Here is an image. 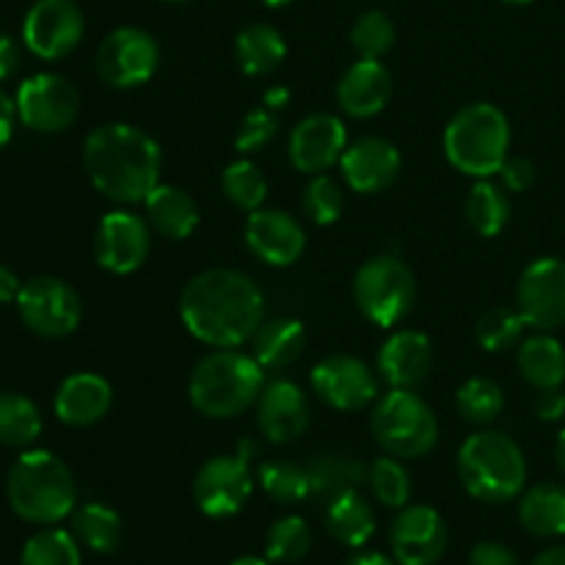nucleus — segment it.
<instances>
[{
	"mask_svg": "<svg viewBox=\"0 0 565 565\" xmlns=\"http://www.w3.org/2000/svg\"><path fill=\"white\" fill-rule=\"evenodd\" d=\"M301 202H303V213H307L309 221H315L318 226L334 224V221L342 215V207H345L342 188L326 174H315L312 180H309V185L303 188Z\"/></svg>",
	"mask_w": 565,
	"mask_h": 565,
	"instance_id": "43",
	"label": "nucleus"
},
{
	"mask_svg": "<svg viewBox=\"0 0 565 565\" xmlns=\"http://www.w3.org/2000/svg\"><path fill=\"white\" fill-rule=\"evenodd\" d=\"M20 290H22V285H20V279H17L14 270L6 268V265L0 263V303L17 301Z\"/></svg>",
	"mask_w": 565,
	"mask_h": 565,
	"instance_id": "50",
	"label": "nucleus"
},
{
	"mask_svg": "<svg viewBox=\"0 0 565 565\" xmlns=\"http://www.w3.org/2000/svg\"><path fill=\"white\" fill-rule=\"evenodd\" d=\"M326 530L337 544L348 546V550H359L367 544L375 533V513L367 497L359 494V489H351L329 500Z\"/></svg>",
	"mask_w": 565,
	"mask_h": 565,
	"instance_id": "27",
	"label": "nucleus"
},
{
	"mask_svg": "<svg viewBox=\"0 0 565 565\" xmlns=\"http://www.w3.org/2000/svg\"><path fill=\"white\" fill-rule=\"evenodd\" d=\"M254 491L252 458L243 456H215L196 472L193 480V500L196 508L210 519H230L243 511Z\"/></svg>",
	"mask_w": 565,
	"mask_h": 565,
	"instance_id": "12",
	"label": "nucleus"
},
{
	"mask_svg": "<svg viewBox=\"0 0 565 565\" xmlns=\"http://www.w3.org/2000/svg\"><path fill=\"white\" fill-rule=\"evenodd\" d=\"M265 6H270V9H281V6H287V3H292V0H263Z\"/></svg>",
	"mask_w": 565,
	"mask_h": 565,
	"instance_id": "56",
	"label": "nucleus"
},
{
	"mask_svg": "<svg viewBox=\"0 0 565 565\" xmlns=\"http://www.w3.org/2000/svg\"><path fill=\"white\" fill-rule=\"evenodd\" d=\"M307 348V329L296 318L263 320L252 337V356L263 370H285Z\"/></svg>",
	"mask_w": 565,
	"mask_h": 565,
	"instance_id": "25",
	"label": "nucleus"
},
{
	"mask_svg": "<svg viewBox=\"0 0 565 565\" xmlns=\"http://www.w3.org/2000/svg\"><path fill=\"white\" fill-rule=\"evenodd\" d=\"M345 565H397V561L381 555V552H359V555H353Z\"/></svg>",
	"mask_w": 565,
	"mask_h": 565,
	"instance_id": "52",
	"label": "nucleus"
},
{
	"mask_svg": "<svg viewBox=\"0 0 565 565\" xmlns=\"http://www.w3.org/2000/svg\"><path fill=\"white\" fill-rule=\"evenodd\" d=\"M221 188L235 207L248 210V213L263 207L265 196H268V182L254 160H235L226 166L221 174Z\"/></svg>",
	"mask_w": 565,
	"mask_h": 565,
	"instance_id": "37",
	"label": "nucleus"
},
{
	"mask_svg": "<svg viewBox=\"0 0 565 565\" xmlns=\"http://www.w3.org/2000/svg\"><path fill=\"white\" fill-rule=\"evenodd\" d=\"M530 565H565V546H550Z\"/></svg>",
	"mask_w": 565,
	"mask_h": 565,
	"instance_id": "53",
	"label": "nucleus"
},
{
	"mask_svg": "<svg viewBox=\"0 0 565 565\" xmlns=\"http://www.w3.org/2000/svg\"><path fill=\"white\" fill-rule=\"evenodd\" d=\"M180 318L199 342L237 348L252 342L265 320V296L252 276L213 268L193 276L180 296Z\"/></svg>",
	"mask_w": 565,
	"mask_h": 565,
	"instance_id": "1",
	"label": "nucleus"
},
{
	"mask_svg": "<svg viewBox=\"0 0 565 565\" xmlns=\"http://www.w3.org/2000/svg\"><path fill=\"white\" fill-rule=\"evenodd\" d=\"M516 309L533 329H561L565 323V259L541 257L524 268L516 285Z\"/></svg>",
	"mask_w": 565,
	"mask_h": 565,
	"instance_id": "14",
	"label": "nucleus"
},
{
	"mask_svg": "<svg viewBox=\"0 0 565 565\" xmlns=\"http://www.w3.org/2000/svg\"><path fill=\"white\" fill-rule=\"evenodd\" d=\"M403 158L397 147L386 138L367 136L348 143L340 158L342 180L356 193H381L397 180Z\"/></svg>",
	"mask_w": 565,
	"mask_h": 565,
	"instance_id": "20",
	"label": "nucleus"
},
{
	"mask_svg": "<svg viewBox=\"0 0 565 565\" xmlns=\"http://www.w3.org/2000/svg\"><path fill=\"white\" fill-rule=\"evenodd\" d=\"M539 417L546 423H555V419L565 417V392L561 390H544L539 395Z\"/></svg>",
	"mask_w": 565,
	"mask_h": 565,
	"instance_id": "47",
	"label": "nucleus"
},
{
	"mask_svg": "<svg viewBox=\"0 0 565 565\" xmlns=\"http://www.w3.org/2000/svg\"><path fill=\"white\" fill-rule=\"evenodd\" d=\"M312 550V530L301 516H281L265 535V557L270 563H298Z\"/></svg>",
	"mask_w": 565,
	"mask_h": 565,
	"instance_id": "38",
	"label": "nucleus"
},
{
	"mask_svg": "<svg viewBox=\"0 0 565 565\" xmlns=\"http://www.w3.org/2000/svg\"><path fill=\"white\" fill-rule=\"evenodd\" d=\"M276 132H279V116H276V110L265 108V105L263 108L248 110L235 136V149L241 154L259 152V149H265L274 141Z\"/></svg>",
	"mask_w": 565,
	"mask_h": 565,
	"instance_id": "44",
	"label": "nucleus"
},
{
	"mask_svg": "<svg viewBox=\"0 0 565 565\" xmlns=\"http://www.w3.org/2000/svg\"><path fill=\"white\" fill-rule=\"evenodd\" d=\"M500 174H502V182H505L508 191L522 193L535 182V166H533V160H527V158H508L505 166L500 169Z\"/></svg>",
	"mask_w": 565,
	"mask_h": 565,
	"instance_id": "46",
	"label": "nucleus"
},
{
	"mask_svg": "<svg viewBox=\"0 0 565 565\" xmlns=\"http://www.w3.org/2000/svg\"><path fill=\"white\" fill-rule=\"evenodd\" d=\"M14 121H17V103L3 92V88H0V149L11 141Z\"/></svg>",
	"mask_w": 565,
	"mask_h": 565,
	"instance_id": "49",
	"label": "nucleus"
},
{
	"mask_svg": "<svg viewBox=\"0 0 565 565\" xmlns=\"http://www.w3.org/2000/svg\"><path fill=\"white\" fill-rule=\"evenodd\" d=\"M367 483L373 489L375 500L386 508L401 511L412 500V475L406 472V467L395 456L373 461V467L367 469Z\"/></svg>",
	"mask_w": 565,
	"mask_h": 565,
	"instance_id": "40",
	"label": "nucleus"
},
{
	"mask_svg": "<svg viewBox=\"0 0 565 565\" xmlns=\"http://www.w3.org/2000/svg\"><path fill=\"white\" fill-rule=\"evenodd\" d=\"M353 298L356 307L370 323L390 329L412 315L417 301V281L403 259L373 257L356 270L353 279Z\"/></svg>",
	"mask_w": 565,
	"mask_h": 565,
	"instance_id": "8",
	"label": "nucleus"
},
{
	"mask_svg": "<svg viewBox=\"0 0 565 565\" xmlns=\"http://www.w3.org/2000/svg\"><path fill=\"white\" fill-rule=\"evenodd\" d=\"M14 303L25 329L44 340L70 337L83 318V303L75 287L55 276H36L25 281Z\"/></svg>",
	"mask_w": 565,
	"mask_h": 565,
	"instance_id": "9",
	"label": "nucleus"
},
{
	"mask_svg": "<svg viewBox=\"0 0 565 565\" xmlns=\"http://www.w3.org/2000/svg\"><path fill=\"white\" fill-rule=\"evenodd\" d=\"M469 565H522L516 552L508 550L500 541H480L469 552Z\"/></svg>",
	"mask_w": 565,
	"mask_h": 565,
	"instance_id": "45",
	"label": "nucleus"
},
{
	"mask_svg": "<svg viewBox=\"0 0 565 565\" xmlns=\"http://www.w3.org/2000/svg\"><path fill=\"white\" fill-rule=\"evenodd\" d=\"M312 392L337 412H362L379 401V379L356 356L334 353L318 362L309 375Z\"/></svg>",
	"mask_w": 565,
	"mask_h": 565,
	"instance_id": "15",
	"label": "nucleus"
},
{
	"mask_svg": "<svg viewBox=\"0 0 565 565\" xmlns=\"http://www.w3.org/2000/svg\"><path fill=\"white\" fill-rule=\"evenodd\" d=\"M395 83L379 58H359L337 83V103L353 119L379 116L390 105Z\"/></svg>",
	"mask_w": 565,
	"mask_h": 565,
	"instance_id": "22",
	"label": "nucleus"
},
{
	"mask_svg": "<svg viewBox=\"0 0 565 565\" xmlns=\"http://www.w3.org/2000/svg\"><path fill=\"white\" fill-rule=\"evenodd\" d=\"M348 149L345 121L334 114H312L290 132V160L303 174H323Z\"/></svg>",
	"mask_w": 565,
	"mask_h": 565,
	"instance_id": "19",
	"label": "nucleus"
},
{
	"mask_svg": "<svg viewBox=\"0 0 565 565\" xmlns=\"http://www.w3.org/2000/svg\"><path fill=\"white\" fill-rule=\"evenodd\" d=\"M230 565H270V561H268V557L246 555V557H237V561H232Z\"/></svg>",
	"mask_w": 565,
	"mask_h": 565,
	"instance_id": "55",
	"label": "nucleus"
},
{
	"mask_svg": "<svg viewBox=\"0 0 565 565\" xmlns=\"http://www.w3.org/2000/svg\"><path fill=\"white\" fill-rule=\"evenodd\" d=\"M309 480H312V497L318 500H334L342 491L359 489L367 480V469L362 461L342 452H323L307 463Z\"/></svg>",
	"mask_w": 565,
	"mask_h": 565,
	"instance_id": "32",
	"label": "nucleus"
},
{
	"mask_svg": "<svg viewBox=\"0 0 565 565\" xmlns=\"http://www.w3.org/2000/svg\"><path fill=\"white\" fill-rule=\"evenodd\" d=\"M114 403V390L97 373H75L55 392V417L70 428H88L97 425Z\"/></svg>",
	"mask_w": 565,
	"mask_h": 565,
	"instance_id": "24",
	"label": "nucleus"
},
{
	"mask_svg": "<svg viewBox=\"0 0 565 565\" xmlns=\"http://www.w3.org/2000/svg\"><path fill=\"white\" fill-rule=\"evenodd\" d=\"M555 461H557V469L565 475V428L563 434L557 436V445H555Z\"/></svg>",
	"mask_w": 565,
	"mask_h": 565,
	"instance_id": "54",
	"label": "nucleus"
},
{
	"mask_svg": "<svg viewBox=\"0 0 565 565\" xmlns=\"http://www.w3.org/2000/svg\"><path fill=\"white\" fill-rule=\"evenodd\" d=\"M447 524L430 505L401 508L392 522L390 544L397 565H436L447 552Z\"/></svg>",
	"mask_w": 565,
	"mask_h": 565,
	"instance_id": "17",
	"label": "nucleus"
},
{
	"mask_svg": "<svg viewBox=\"0 0 565 565\" xmlns=\"http://www.w3.org/2000/svg\"><path fill=\"white\" fill-rule=\"evenodd\" d=\"M17 116L36 132H64L81 114V94L55 72H39L17 88Z\"/></svg>",
	"mask_w": 565,
	"mask_h": 565,
	"instance_id": "11",
	"label": "nucleus"
},
{
	"mask_svg": "<svg viewBox=\"0 0 565 565\" xmlns=\"http://www.w3.org/2000/svg\"><path fill=\"white\" fill-rule=\"evenodd\" d=\"M458 475L469 497L502 505L522 497L527 486V458L511 436L500 430H480L458 450Z\"/></svg>",
	"mask_w": 565,
	"mask_h": 565,
	"instance_id": "5",
	"label": "nucleus"
},
{
	"mask_svg": "<svg viewBox=\"0 0 565 565\" xmlns=\"http://www.w3.org/2000/svg\"><path fill=\"white\" fill-rule=\"evenodd\" d=\"M86 20L72 0H36L22 22V42L36 58H66L81 44Z\"/></svg>",
	"mask_w": 565,
	"mask_h": 565,
	"instance_id": "13",
	"label": "nucleus"
},
{
	"mask_svg": "<svg viewBox=\"0 0 565 565\" xmlns=\"http://www.w3.org/2000/svg\"><path fill=\"white\" fill-rule=\"evenodd\" d=\"M259 486L276 505H298L307 497H312V480H309L307 467L285 458L265 461L257 472Z\"/></svg>",
	"mask_w": 565,
	"mask_h": 565,
	"instance_id": "35",
	"label": "nucleus"
},
{
	"mask_svg": "<svg viewBox=\"0 0 565 565\" xmlns=\"http://www.w3.org/2000/svg\"><path fill=\"white\" fill-rule=\"evenodd\" d=\"M395 22L384 11H367L351 28V44L362 58H384L395 47Z\"/></svg>",
	"mask_w": 565,
	"mask_h": 565,
	"instance_id": "42",
	"label": "nucleus"
},
{
	"mask_svg": "<svg viewBox=\"0 0 565 565\" xmlns=\"http://www.w3.org/2000/svg\"><path fill=\"white\" fill-rule=\"evenodd\" d=\"M143 210H147L143 218L149 221V226L169 241H185L199 226L196 202L182 188L158 185L143 199Z\"/></svg>",
	"mask_w": 565,
	"mask_h": 565,
	"instance_id": "26",
	"label": "nucleus"
},
{
	"mask_svg": "<svg viewBox=\"0 0 565 565\" xmlns=\"http://www.w3.org/2000/svg\"><path fill=\"white\" fill-rule=\"evenodd\" d=\"M430 364H434V345L428 337L423 331L403 329L384 342L375 367L392 390H414L430 373Z\"/></svg>",
	"mask_w": 565,
	"mask_h": 565,
	"instance_id": "23",
	"label": "nucleus"
},
{
	"mask_svg": "<svg viewBox=\"0 0 565 565\" xmlns=\"http://www.w3.org/2000/svg\"><path fill=\"white\" fill-rule=\"evenodd\" d=\"M20 47H17V42L11 36H3L0 33V81H6V77L14 75L17 70H20Z\"/></svg>",
	"mask_w": 565,
	"mask_h": 565,
	"instance_id": "48",
	"label": "nucleus"
},
{
	"mask_svg": "<svg viewBox=\"0 0 565 565\" xmlns=\"http://www.w3.org/2000/svg\"><path fill=\"white\" fill-rule=\"evenodd\" d=\"M11 511L31 524H58L75 511L77 486L72 469L50 450H28L6 478Z\"/></svg>",
	"mask_w": 565,
	"mask_h": 565,
	"instance_id": "3",
	"label": "nucleus"
},
{
	"mask_svg": "<svg viewBox=\"0 0 565 565\" xmlns=\"http://www.w3.org/2000/svg\"><path fill=\"white\" fill-rule=\"evenodd\" d=\"M166 3H188V0H166Z\"/></svg>",
	"mask_w": 565,
	"mask_h": 565,
	"instance_id": "58",
	"label": "nucleus"
},
{
	"mask_svg": "<svg viewBox=\"0 0 565 565\" xmlns=\"http://www.w3.org/2000/svg\"><path fill=\"white\" fill-rule=\"evenodd\" d=\"M519 524L535 539H561L565 535V486L539 483L522 491Z\"/></svg>",
	"mask_w": 565,
	"mask_h": 565,
	"instance_id": "28",
	"label": "nucleus"
},
{
	"mask_svg": "<svg viewBox=\"0 0 565 565\" xmlns=\"http://www.w3.org/2000/svg\"><path fill=\"white\" fill-rule=\"evenodd\" d=\"M246 246L248 252L265 265L274 268H287L301 259L303 248H307V232L303 226L292 218L290 213L281 210H254L246 218Z\"/></svg>",
	"mask_w": 565,
	"mask_h": 565,
	"instance_id": "18",
	"label": "nucleus"
},
{
	"mask_svg": "<svg viewBox=\"0 0 565 565\" xmlns=\"http://www.w3.org/2000/svg\"><path fill=\"white\" fill-rule=\"evenodd\" d=\"M373 436L390 456L423 458L439 441V419L417 392L392 390L375 403Z\"/></svg>",
	"mask_w": 565,
	"mask_h": 565,
	"instance_id": "7",
	"label": "nucleus"
},
{
	"mask_svg": "<svg viewBox=\"0 0 565 565\" xmlns=\"http://www.w3.org/2000/svg\"><path fill=\"white\" fill-rule=\"evenodd\" d=\"M265 390V370L257 359L232 348L207 353L193 367L188 397L199 414L210 419H232L257 406Z\"/></svg>",
	"mask_w": 565,
	"mask_h": 565,
	"instance_id": "4",
	"label": "nucleus"
},
{
	"mask_svg": "<svg viewBox=\"0 0 565 565\" xmlns=\"http://www.w3.org/2000/svg\"><path fill=\"white\" fill-rule=\"evenodd\" d=\"M160 47L143 28L121 25L97 50V75L110 88H136L158 72Z\"/></svg>",
	"mask_w": 565,
	"mask_h": 565,
	"instance_id": "10",
	"label": "nucleus"
},
{
	"mask_svg": "<svg viewBox=\"0 0 565 565\" xmlns=\"http://www.w3.org/2000/svg\"><path fill=\"white\" fill-rule=\"evenodd\" d=\"M458 412L467 423L472 425H489L505 408V395L502 386L491 379H469L467 384L458 390Z\"/></svg>",
	"mask_w": 565,
	"mask_h": 565,
	"instance_id": "39",
	"label": "nucleus"
},
{
	"mask_svg": "<svg viewBox=\"0 0 565 565\" xmlns=\"http://www.w3.org/2000/svg\"><path fill=\"white\" fill-rule=\"evenodd\" d=\"M307 392L292 381H274L263 390L257 401V425L263 436L274 445H290L301 439L303 430L309 428Z\"/></svg>",
	"mask_w": 565,
	"mask_h": 565,
	"instance_id": "21",
	"label": "nucleus"
},
{
	"mask_svg": "<svg viewBox=\"0 0 565 565\" xmlns=\"http://www.w3.org/2000/svg\"><path fill=\"white\" fill-rule=\"evenodd\" d=\"M83 166L92 185L116 204H143L160 185L158 141L141 127L114 121L88 132L83 143Z\"/></svg>",
	"mask_w": 565,
	"mask_h": 565,
	"instance_id": "2",
	"label": "nucleus"
},
{
	"mask_svg": "<svg viewBox=\"0 0 565 565\" xmlns=\"http://www.w3.org/2000/svg\"><path fill=\"white\" fill-rule=\"evenodd\" d=\"M516 364L522 379L539 392L561 390L565 384V348L546 331L527 337L519 345Z\"/></svg>",
	"mask_w": 565,
	"mask_h": 565,
	"instance_id": "29",
	"label": "nucleus"
},
{
	"mask_svg": "<svg viewBox=\"0 0 565 565\" xmlns=\"http://www.w3.org/2000/svg\"><path fill=\"white\" fill-rule=\"evenodd\" d=\"M263 103H265V108H270V110H281V108H285L287 103H290V92H287L285 86H270L268 92H265Z\"/></svg>",
	"mask_w": 565,
	"mask_h": 565,
	"instance_id": "51",
	"label": "nucleus"
},
{
	"mask_svg": "<svg viewBox=\"0 0 565 565\" xmlns=\"http://www.w3.org/2000/svg\"><path fill=\"white\" fill-rule=\"evenodd\" d=\"M463 213H467L469 226L478 235L494 237L505 230L508 218H511V199H508L505 188L497 185V182L478 180L469 191Z\"/></svg>",
	"mask_w": 565,
	"mask_h": 565,
	"instance_id": "33",
	"label": "nucleus"
},
{
	"mask_svg": "<svg viewBox=\"0 0 565 565\" xmlns=\"http://www.w3.org/2000/svg\"><path fill=\"white\" fill-rule=\"evenodd\" d=\"M149 252H152V226L143 215L114 210L99 221L97 237H94L99 268L116 276L132 274L147 263Z\"/></svg>",
	"mask_w": 565,
	"mask_h": 565,
	"instance_id": "16",
	"label": "nucleus"
},
{
	"mask_svg": "<svg viewBox=\"0 0 565 565\" xmlns=\"http://www.w3.org/2000/svg\"><path fill=\"white\" fill-rule=\"evenodd\" d=\"M72 535L81 541V546L108 555V552L119 550L125 522L114 508L103 505V502H86L72 511Z\"/></svg>",
	"mask_w": 565,
	"mask_h": 565,
	"instance_id": "31",
	"label": "nucleus"
},
{
	"mask_svg": "<svg viewBox=\"0 0 565 565\" xmlns=\"http://www.w3.org/2000/svg\"><path fill=\"white\" fill-rule=\"evenodd\" d=\"M20 565H83L81 541L66 530H42L25 541Z\"/></svg>",
	"mask_w": 565,
	"mask_h": 565,
	"instance_id": "36",
	"label": "nucleus"
},
{
	"mask_svg": "<svg viewBox=\"0 0 565 565\" xmlns=\"http://www.w3.org/2000/svg\"><path fill=\"white\" fill-rule=\"evenodd\" d=\"M287 58V42L274 25L257 22L237 33L235 39V61L246 75L263 77L279 70Z\"/></svg>",
	"mask_w": 565,
	"mask_h": 565,
	"instance_id": "30",
	"label": "nucleus"
},
{
	"mask_svg": "<svg viewBox=\"0 0 565 565\" xmlns=\"http://www.w3.org/2000/svg\"><path fill=\"white\" fill-rule=\"evenodd\" d=\"M524 326L527 323L522 320L519 309L516 312L505 307L489 309V312L478 320V326H475V340H478V345L489 353L508 351V348H513L516 342H522Z\"/></svg>",
	"mask_w": 565,
	"mask_h": 565,
	"instance_id": "41",
	"label": "nucleus"
},
{
	"mask_svg": "<svg viewBox=\"0 0 565 565\" xmlns=\"http://www.w3.org/2000/svg\"><path fill=\"white\" fill-rule=\"evenodd\" d=\"M505 3H513V6H522V3H533V0H505Z\"/></svg>",
	"mask_w": 565,
	"mask_h": 565,
	"instance_id": "57",
	"label": "nucleus"
},
{
	"mask_svg": "<svg viewBox=\"0 0 565 565\" xmlns=\"http://www.w3.org/2000/svg\"><path fill=\"white\" fill-rule=\"evenodd\" d=\"M511 147L508 116L491 103H472L458 110L445 130V154L458 171L489 180L500 174Z\"/></svg>",
	"mask_w": 565,
	"mask_h": 565,
	"instance_id": "6",
	"label": "nucleus"
},
{
	"mask_svg": "<svg viewBox=\"0 0 565 565\" xmlns=\"http://www.w3.org/2000/svg\"><path fill=\"white\" fill-rule=\"evenodd\" d=\"M42 436V414L36 403L17 392L0 395V445L31 447Z\"/></svg>",
	"mask_w": 565,
	"mask_h": 565,
	"instance_id": "34",
	"label": "nucleus"
}]
</instances>
